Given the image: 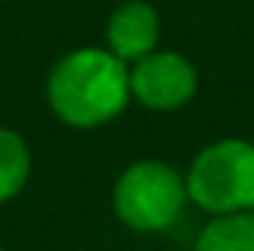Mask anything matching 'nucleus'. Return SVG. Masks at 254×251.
Instances as JSON below:
<instances>
[{
    "label": "nucleus",
    "instance_id": "nucleus-2",
    "mask_svg": "<svg viewBox=\"0 0 254 251\" xmlns=\"http://www.w3.org/2000/svg\"><path fill=\"white\" fill-rule=\"evenodd\" d=\"M187 195L210 216L254 210V142L219 139L207 145L187 172Z\"/></svg>",
    "mask_w": 254,
    "mask_h": 251
},
{
    "label": "nucleus",
    "instance_id": "nucleus-8",
    "mask_svg": "<svg viewBox=\"0 0 254 251\" xmlns=\"http://www.w3.org/2000/svg\"><path fill=\"white\" fill-rule=\"evenodd\" d=\"M0 251H3V249H0Z\"/></svg>",
    "mask_w": 254,
    "mask_h": 251
},
{
    "label": "nucleus",
    "instance_id": "nucleus-7",
    "mask_svg": "<svg viewBox=\"0 0 254 251\" xmlns=\"http://www.w3.org/2000/svg\"><path fill=\"white\" fill-rule=\"evenodd\" d=\"M33 157L21 133L0 127V204L15 198L30 181Z\"/></svg>",
    "mask_w": 254,
    "mask_h": 251
},
{
    "label": "nucleus",
    "instance_id": "nucleus-5",
    "mask_svg": "<svg viewBox=\"0 0 254 251\" xmlns=\"http://www.w3.org/2000/svg\"><path fill=\"white\" fill-rule=\"evenodd\" d=\"M160 45V15L145 0L122 3L107 24V51H113L122 63H136L157 51Z\"/></svg>",
    "mask_w": 254,
    "mask_h": 251
},
{
    "label": "nucleus",
    "instance_id": "nucleus-4",
    "mask_svg": "<svg viewBox=\"0 0 254 251\" xmlns=\"http://www.w3.org/2000/svg\"><path fill=\"white\" fill-rule=\"evenodd\" d=\"M198 92L195 65L175 51H151L130 68V98L148 110H181Z\"/></svg>",
    "mask_w": 254,
    "mask_h": 251
},
{
    "label": "nucleus",
    "instance_id": "nucleus-3",
    "mask_svg": "<svg viewBox=\"0 0 254 251\" xmlns=\"http://www.w3.org/2000/svg\"><path fill=\"white\" fill-rule=\"evenodd\" d=\"M187 178L160 160H139L127 166L113 189L116 216L139 234L172 228L187 204Z\"/></svg>",
    "mask_w": 254,
    "mask_h": 251
},
{
    "label": "nucleus",
    "instance_id": "nucleus-1",
    "mask_svg": "<svg viewBox=\"0 0 254 251\" xmlns=\"http://www.w3.org/2000/svg\"><path fill=\"white\" fill-rule=\"evenodd\" d=\"M130 101V68L113 51L80 48L54 65L48 104L68 127H101L122 116Z\"/></svg>",
    "mask_w": 254,
    "mask_h": 251
},
{
    "label": "nucleus",
    "instance_id": "nucleus-6",
    "mask_svg": "<svg viewBox=\"0 0 254 251\" xmlns=\"http://www.w3.org/2000/svg\"><path fill=\"white\" fill-rule=\"evenodd\" d=\"M192 251H254V210L213 216L198 231Z\"/></svg>",
    "mask_w": 254,
    "mask_h": 251
}]
</instances>
